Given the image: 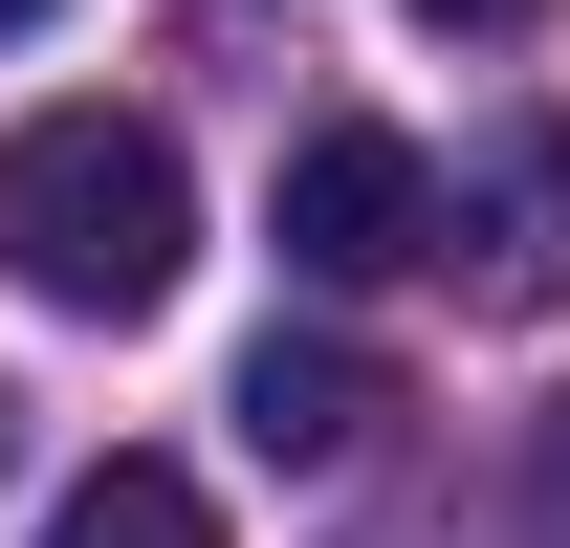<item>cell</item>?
Here are the masks:
<instances>
[{
	"label": "cell",
	"instance_id": "cell-1",
	"mask_svg": "<svg viewBox=\"0 0 570 548\" xmlns=\"http://www.w3.org/2000/svg\"><path fill=\"white\" fill-rule=\"evenodd\" d=\"M176 264H198V176L154 110H22L0 133V285L132 330V307H176Z\"/></svg>",
	"mask_w": 570,
	"mask_h": 548
},
{
	"label": "cell",
	"instance_id": "cell-2",
	"mask_svg": "<svg viewBox=\"0 0 570 548\" xmlns=\"http://www.w3.org/2000/svg\"><path fill=\"white\" fill-rule=\"evenodd\" d=\"M285 264H307V285H395V264H439V176H417V133L330 110V133L285 154Z\"/></svg>",
	"mask_w": 570,
	"mask_h": 548
},
{
	"label": "cell",
	"instance_id": "cell-3",
	"mask_svg": "<svg viewBox=\"0 0 570 548\" xmlns=\"http://www.w3.org/2000/svg\"><path fill=\"white\" fill-rule=\"evenodd\" d=\"M373 417H395V373H373L352 330H264L242 351V439H264V461H352Z\"/></svg>",
	"mask_w": 570,
	"mask_h": 548
},
{
	"label": "cell",
	"instance_id": "cell-4",
	"mask_svg": "<svg viewBox=\"0 0 570 548\" xmlns=\"http://www.w3.org/2000/svg\"><path fill=\"white\" fill-rule=\"evenodd\" d=\"M483 307H570V133L483 154Z\"/></svg>",
	"mask_w": 570,
	"mask_h": 548
},
{
	"label": "cell",
	"instance_id": "cell-5",
	"mask_svg": "<svg viewBox=\"0 0 570 548\" xmlns=\"http://www.w3.org/2000/svg\"><path fill=\"white\" fill-rule=\"evenodd\" d=\"M45 548H219V505H198V461H88Z\"/></svg>",
	"mask_w": 570,
	"mask_h": 548
},
{
	"label": "cell",
	"instance_id": "cell-6",
	"mask_svg": "<svg viewBox=\"0 0 570 548\" xmlns=\"http://www.w3.org/2000/svg\"><path fill=\"white\" fill-rule=\"evenodd\" d=\"M417 22H439V45H504V22H549V0H417Z\"/></svg>",
	"mask_w": 570,
	"mask_h": 548
},
{
	"label": "cell",
	"instance_id": "cell-7",
	"mask_svg": "<svg viewBox=\"0 0 570 548\" xmlns=\"http://www.w3.org/2000/svg\"><path fill=\"white\" fill-rule=\"evenodd\" d=\"M0 461H22V395H0Z\"/></svg>",
	"mask_w": 570,
	"mask_h": 548
},
{
	"label": "cell",
	"instance_id": "cell-8",
	"mask_svg": "<svg viewBox=\"0 0 570 548\" xmlns=\"http://www.w3.org/2000/svg\"><path fill=\"white\" fill-rule=\"evenodd\" d=\"M549 482H570V417H549Z\"/></svg>",
	"mask_w": 570,
	"mask_h": 548
},
{
	"label": "cell",
	"instance_id": "cell-9",
	"mask_svg": "<svg viewBox=\"0 0 570 548\" xmlns=\"http://www.w3.org/2000/svg\"><path fill=\"white\" fill-rule=\"evenodd\" d=\"M0 22H45V0H0Z\"/></svg>",
	"mask_w": 570,
	"mask_h": 548
}]
</instances>
